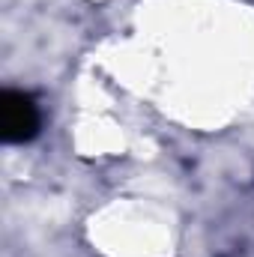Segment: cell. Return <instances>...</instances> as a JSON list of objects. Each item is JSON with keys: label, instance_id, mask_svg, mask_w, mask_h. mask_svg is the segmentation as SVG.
<instances>
[{"label": "cell", "instance_id": "obj_1", "mask_svg": "<svg viewBox=\"0 0 254 257\" xmlns=\"http://www.w3.org/2000/svg\"><path fill=\"white\" fill-rule=\"evenodd\" d=\"M39 132V108L27 93H0V135L6 144H24Z\"/></svg>", "mask_w": 254, "mask_h": 257}]
</instances>
